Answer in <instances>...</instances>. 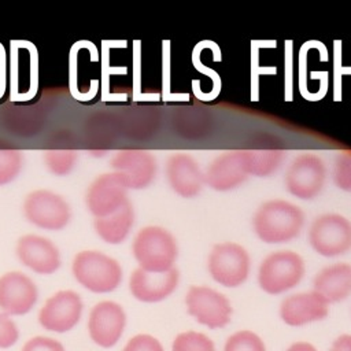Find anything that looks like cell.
Here are the masks:
<instances>
[{"mask_svg": "<svg viewBox=\"0 0 351 351\" xmlns=\"http://www.w3.org/2000/svg\"><path fill=\"white\" fill-rule=\"evenodd\" d=\"M111 171L121 177L128 189H144L155 178L158 165L155 156L145 149H121L110 162Z\"/></svg>", "mask_w": 351, "mask_h": 351, "instance_id": "30bf717a", "label": "cell"}, {"mask_svg": "<svg viewBox=\"0 0 351 351\" xmlns=\"http://www.w3.org/2000/svg\"><path fill=\"white\" fill-rule=\"evenodd\" d=\"M5 84H7V59H5V51L0 44V97L5 90Z\"/></svg>", "mask_w": 351, "mask_h": 351, "instance_id": "1f68e13d", "label": "cell"}, {"mask_svg": "<svg viewBox=\"0 0 351 351\" xmlns=\"http://www.w3.org/2000/svg\"><path fill=\"white\" fill-rule=\"evenodd\" d=\"M38 299L34 281L22 271H8L0 277V310L7 315L27 314Z\"/></svg>", "mask_w": 351, "mask_h": 351, "instance_id": "5bb4252c", "label": "cell"}, {"mask_svg": "<svg viewBox=\"0 0 351 351\" xmlns=\"http://www.w3.org/2000/svg\"><path fill=\"white\" fill-rule=\"evenodd\" d=\"M19 337L18 328L10 315L0 313V348H8L16 343Z\"/></svg>", "mask_w": 351, "mask_h": 351, "instance_id": "f1b7e54d", "label": "cell"}, {"mask_svg": "<svg viewBox=\"0 0 351 351\" xmlns=\"http://www.w3.org/2000/svg\"><path fill=\"white\" fill-rule=\"evenodd\" d=\"M132 252L140 269L149 273H166L174 266L178 245L167 229L149 225L141 228L134 236Z\"/></svg>", "mask_w": 351, "mask_h": 351, "instance_id": "7a4b0ae2", "label": "cell"}, {"mask_svg": "<svg viewBox=\"0 0 351 351\" xmlns=\"http://www.w3.org/2000/svg\"><path fill=\"white\" fill-rule=\"evenodd\" d=\"M128 191L125 182L115 173L100 174L86 189V208L95 218L110 215L129 202Z\"/></svg>", "mask_w": 351, "mask_h": 351, "instance_id": "7c38bea8", "label": "cell"}, {"mask_svg": "<svg viewBox=\"0 0 351 351\" xmlns=\"http://www.w3.org/2000/svg\"><path fill=\"white\" fill-rule=\"evenodd\" d=\"M303 225V210L284 199H271L262 203L252 218L255 234L267 244H280L293 240L300 234Z\"/></svg>", "mask_w": 351, "mask_h": 351, "instance_id": "6da1fadb", "label": "cell"}, {"mask_svg": "<svg viewBox=\"0 0 351 351\" xmlns=\"http://www.w3.org/2000/svg\"><path fill=\"white\" fill-rule=\"evenodd\" d=\"M248 176L267 177L271 176L284 159L281 148H252L241 149Z\"/></svg>", "mask_w": 351, "mask_h": 351, "instance_id": "603a6c76", "label": "cell"}, {"mask_svg": "<svg viewBox=\"0 0 351 351\" xmlns=\"http://www.w3.org/2000/svg\"><path fill=\"white\" fill-rule=\"evenodd\" d=\"M311 248L326 258L343 255L351 250V221L337 213L318 215L308 230Z\"/></svg>", "mask_w": 351, "mask_h": 351, "instance_id": "52a82bcc", "label": "cell"}, {"mask_svg": "<svg viewBox=\"0 0 351 351\" xmlns=\"http://www.w3.org/2000/svg\"><path fill=\"white\" fill-rule=\"evenodd\" d=\"M173 351H215V346L204 333L188 330L177 335L173 341Z\"/></svg>", "mask_w": 351, "mask_h": 351, "instance_id": "484cf974", "label": "cell"}, {"mask_svg": "<svg viewBox=\"0 0 351 351\" xmlns=\"http://www.w3.org/2000/svg\"><path fill=\"white\" fill-rule=\"evenodd\" d=\"M44 163L49 173L58 177H64L73 171L77 165V151L70 148H55L45 149L44 152Z\"/></svg>", "mask_w": 351, "mask_h": 351, "instance_id": "cb8c5ba5", "label": "cell"}, {"mask_svg": "<svg viewBox=\"0 0 351 351\" xmlns=\"http://www.w3.org/2000/svg\"><path fill=\"white\" fill-rule=\"evenodd\" d=\"M82 308L84 303L77 292L71 289L58 291L45 300L38 313V322L47 330L63 333L78 324Z\"/></svg>", "mask_w": 351, "mask_h": 351, "instance_id": "8fae6325", "label": "cell"}, {"mask_svg": "<svg viewBox=\"0 0 351 351\" xmlns=\"http://www.w3.org/2000/svg\"><path fill=\"white\" fill-rule=\"evenodd\" d=\"M25 219L43 230H62L71 219V208L66 199L49 189H34L23 200Z\"/></svg>", "mask_w": 351, "mask_h": 351, "instance_id": "5b68a950", "label": "cell"}, {"mask_svg": "<svg viewBox=\"0 0 351 351\" xmlns=\"http://www.w3.org/2000/svg\"><path fill=\"white\" fill-rule=\"evenodd\" d=\"M333 181L341 191L351 192V152H343L337 156L333 169Z\"/></svg>", "mask_w": 351, "mask_h": 351, "instance_id": "83f0119b", "label": "cell"}, {"mask_svg": "<svg viewBox=\"0 0 351 351\" xmlns=\"http://www.w3.org/2000/svg\"><path fill=\"white\" fill-rule=\"evenodd\" d=\"M223 351H266L262 339L251 330H239L225 343Z\"/></svg>", "mask_w": 351, "mask_h": 351, "instance_id": "4316f807", "label": "cell"}, {"mask_svg": "<svg viewBox=\"0 0 351 351\" xmlns=\"http://www.w3.org/2000/svg\"><path fill=\"white\" fill-rule=\"evenodd\" d=\"M11 82L16 97H29L37 86V55L29 43H15L12 45Z\"/></svg>", "mask_w": 351, "mask_h": 351, "instance_id": "ffe728a7", "label": "cell"}, {"mask_svg": "<svg viewBox=\"0 0 351 351\" xmlns=\"http://www.w3.org/2000/svg\"><path fill=\"white\" fill-rule=\"evenodd\" d=\"M328 302L317 292H303L287 296L280 306V317L289 326H302L326 318Z\"/></svg>", "mask_w": 351, "mask_h": 351, "instance_id": "d6986e66", "label": "cell"}, {"mask_svg": "<svg viewBox=\"0 0 351 351\" xmlns=\"http://www.w3.org/2000/svg\"><path fill=\"white\" fill-rule=\"evenodd\" d=\"M22 351H64V348L52 337L36 336L25 343Z\"/></svg>", "mask_w": 351, "mask_h": 351, "instance_id": "4dcf8cb0", "label": "cell"}, {"mask_svg": "<svg viewBox=\"0 0 351 351\" xmlns=\"http://www.w3.org/2000/svg\"><path fill=\"white\" fill-rule=\"evenodd\" d=\"M123 351H165L158 339L149 335H137L132 337Z\"/></svg>", "mask_w": 351, "mask_h": 351, "instance_id": "f546056e", "label": "cell"}, {"mask_svg": "<svg viewBox=\"0 0 351 351\" xmlns=\"http://www.w3.org/2000/svg\"><path fill=\"white\" fill-rule=\"evenodd\" d=\"M185 306L189 315L210 329L226 326L233 313L229 299L206 285H192L185 295Z\"/></svg>", "mask_w": 351, "mask_h": 351, "instance_id": "ba28073f", "label": "cell"}, {"mask_svg": "<svg viewBox=\"0 0 351 351\" xmlns=\"http://www.w3.org/2000/svg\"><path fill=\"white\" fill-rule=\"evenodd\" d=\"M313 288L328 304L344 300L351 295V265L340 262L324 267L314 277Z\"/></svg>", "mask_w": 351, "mask_h": 351, "instance_id": "44dd1931", "label": "cell"}, {"mask_svg": "<svg viewBox=\"0 0 351 351\" xmlns=\"http://www.w3.org/2000/svg\"><path fill=\"white\" fill-rule=\"evenodd\" d=\"M250 267L251 259L247 250L233 241L215 244L207 259L211 278L226 288L241 285L248 278Z\"/></svg>", "mask_w": 351, "mask_h": 351, "instance_id": "8992f818", "label": "cell"}, {"mask_svg": "<svg viewBox=\"0 0 351 351\" xmlns=\"http://www.w3.org/2000/svg\"><path fill=\"white\" fill-rule=\"evenodd\" d=\"M248 171L243 151H229L218 155L204 171L206 184L218 192H226L237 188L247 180Z\"/></svg>", "mask_w": 351, "mask_h": 351, "instance_id": "e0dca14e", "label": "cell"}, {"mask_svg": "<svg viewBox=\"0 0 351 351\" xmlns=\"http://www.w3.org/2000/svg\"><path fill=\"white\" fill-rule=\"evenodd\" d=\"M329 351H351V335H341L333 343Z\"/></svg>", "mask_w": 351, "mask_h": 351, "instance_id": "d6a6232c", "label": "cell"}, {"mask_svg": "<svg viewBox=\"0 0 351 351\" xmlns=\"http://www.w3.org/2000/svg\"><path fill=\"white\" fill-rule=\"evenodd\" d=\"M326 178L325 162L315 154L298 155L285 173L287 191L302 200L314 199L324 188Z\"/></svg>", "mask_w": 351, "mask_h": 351, "instance_id": "9c48e42d", "label": "cell"}, {"mask_svg": "<svg viewBox=\"0 0 351 351\" xmlns=\"http://www.w3.org/2000/svg\"><path fill=\"white\" fill-rule=\"evenodd\" d=\"M287 351H317V348L310 343L298 341V343H293Z\"/></svg>", "mask_w": 351, "mask_h": 351, "instance_id": "836d02e7", "label": "cell"}, {"mask_svg": "<svg viewBox=\"0 0 351 351\" xmlns=\"http://www.w3.org/2000/svg\"><path fill=\"white\" fill-rule=\"evenodd\" d=\"M166 177L170 188L181 197L191 199L200 193L204 186V171L193 156L177 152L166 162Z\"/></svg>", "mask_w": 351, "mask_h": 351, "instance_id": "2e32d148", "label": "cell"}, {"mask_svg": "<svg viewBox=\"0 0 351 351\" xmlns=\"http://www.w3.org/2000/svg\"><path fill=\"white\" fill-rule=\"evenodd\" d=\"M126 326V314L121 304L112 300L96 303L88 318L90 339L100 347L110 348L118 343Z\"/></svg>", "mask_w": 351, "mask_h": 351, "instance_id": "4fadbf2b", "label": "cell"}, {"mask_svg": "<svg viewBox=\"0 0 351 351\" xmlns=\"http://www.w3.org/2000/svg\"><path fill=\"white\" fill-rule=\"evenodd\" d=\"M304 276V261L295 251H274L261 263L258 284L269 295H280L295 288Z\"/></svg>", "mask_w": 351, "mask_h": 351, "instance_id": "277c9868", "label": "cell"}, {"mask_svg": "<svg viewBox=\"0 0 351 351\" xmlns=\"http://www.w3.org/2000/svg\"><path fill=\"white\" fill-rule=\"evenodd\" d=\"M71 273L80 285L95 293L112 292L122 281L118 261L95 250L78 252L73 259Z\"/></svg>", "mask_w": 351, "mask_h": 351, "instance_id": "3957f363", "label": "cell"}, {"mask_svg": "<svg viewBox=\"0 0 351 351\" xmlns=\"http://www.w3.org/2000/svg\"><path fill=\"white\" fill-rule=\"evenodd\" d=\"M23 155L16 148H0V186L12 182L21 173Z\"/></svg>", "mask_w": 351, "mask_h": 351, "instance_id": "d4e9b609", "label": "cell"}, {"mask_svg": "<svg viewBox=\"0 0 351 351\" xmlns=\"http://www.w3.org/2000/svg\"><path fill=\"white\" fill-rule=\"evenodd\" d=\"M180 281L177 269H170L166 273H149L143 269H136L129 278L130 293L140 302L155 303L170 296Z\"/></svg>", "mask_w": 351, "mask_h": 351, "instance_id": "ac0fdd59", "label": "cell"}, {"mask_svg": "<svg viewBox=\"0 0 351 351\" xmlns=\"http://www.w3.org/2000/svg\"><path fill=\"white\" fill-rule=\"evenodd\" d=\"M134 223V210L130 202L123 204L110 215L95 218L96 234L107 244H121L129 236Z\"/></svg>", "mask_w": 351, "mask_h": 351, "instance_id": "7402d4cb", "label": "cell"}, {"mask_svg": "<svg viewBox=\"0 0 351 351\" xmlns=\"http://www.w3.org/2000/svg\"><path fill=\"white\" fill-rule=\"evenodd\" d=\"M15 252L19 262L37 274H52L62 263L60 252L55 243L34 233L19 237Z\"/></svg>", "mask_w": 351, "mask_h": 351, "instance_id": "9a60e30c", "label": "cell"}]
</instances>
